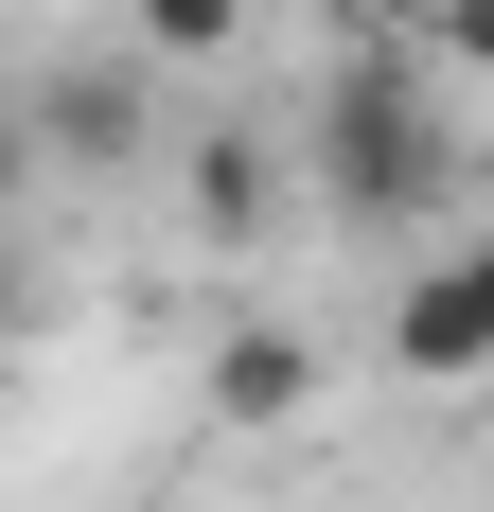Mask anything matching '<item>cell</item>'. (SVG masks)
Masks as SVG:
<instances>
[{
    "mask_svg": "<svg viewBox=\"0 0 494 512\" xmlns=\"http://www.w3.org/2000/svg\"><path fill=\"white\" fill-rule=\"evenodd\" d=\"M442 195H459V124L424 89V36H353L336 89H318V212L336 230H406Z\"/></svg>",
    "mask_w": 494,
    "mask_h": 512,
    "instance_id": "1",
    "label": "cell"
},
{
    "mask_svg": "<svg viewBox=\"0 0 494 512\" xmlns=\"http://www.w3.org/2000/svg\"><path fill=\"white\" fill-rule=\"evenodd\" d=\"M36 159H71V177H124L142 159V124H159V53L142 36H106V53H71V71H36Z\"/></svg>",
    "mask_w": 494,
    "mask_h": 512,
    "instance_id": "2",
    "label": "cell"
},
{
    "mask_svg": "<svg viewBox=\"0 0 494 512\" xmlns=\"http://www.w3.org/2000/svg\"><path fill=\"white\" fill-rule=\"evenodd\" d=\"M389 371H406V389H477V371H494V283H477V248L406 265V301H389Z\"/></svg>",
    "mask_w": 494,
    "mask_h": 512,
    "instance_id": "3",
    "label": "cell"
},
{
    "mask_svg": "<svg viewBox=\"0 0 494 512\" xmlns=\"http://www.w3.org/2000/svg\"><path fill=\"white\" fill-rule=\"evenodd\" d=\"M177 212H195V248H265V212H283V142H265V124H212L195 177H177Z\"/></svg>",
    "mask_w": 494,
    "mask_h": 512,
    "instance_id": "4",
    "label": "cell"
},
{
    "mask_svg": "<svg viewBox=\"0 0 494 512\" xmlns=\"http://www.w3.org/2000/svg\"><path fill=\"white\" fill-rule=\"evenodd\" d=\"M300 389H318V354H300L283 318H230L212 336V424H300Z\"/></svg>",
    "mask_w": 494,
    "mask_h": 512,
    "instance_id": "5",
    "label": "cell"
},
{
    "mask_svg": "<svg viewBox=\"0 0 494 512\" xmlns=\"http://www.w3.org/2000/svg\"><path fill=\"white\" fill-rule=\"evenodd\" d=\"M124 36H142L159 71H212V53L247 36V0H124Z\"/></svg>",
    "mask_w": 494,
    "mask_h": 512,
    "instance_id": "6",
    "label": "cell"
},
{
    "mask_svg": "<svg viewBox=\"0 0 494 512\" xmlns=\"http://www.w3.org/2000/svg\"><path fill=\"white\" fill-rule=\"evenodd\" d=\"M424 53H442V71H494V0H442V36H424Z\"/></svg>",
    "mask_w": 494,
    "mask_h": 512,
    "instance_id": "7",
    "label": "cell"
},
{
    "mask_svg": "<svg viewBox=\"0 0 494 512\" xmlns=\"http://www.w3.org/2000/svg\"><path fill=\"white\" fill-rule=\"evenodd\" d=\"M353 36H442V0H336Z\"/></svg>",
    "mask_w": 494,
    "mask_h": 512,
    "instance_id": "8",
    "label": "cell"
},
{
    "mask_svg": "<svg viewBox=\"0 0 494 512\" xmlns=\"http://www.w3.org/2000/svg\"><path fill=\"white\" fill-rule=\"evenodd\" d=\"M36 318V265H18V212H0V336Z\"/></svg>",
    "mask_w": 494,
    "mask_h": 512,
    "instance_id": "9",
    "label": "cell"
},
{
    "mask_svg": "<svg viewBox=\"0 0 494 512\" xmlns=\"http://www.w3.org/2000/svg\"><path fill=\"white\" fill-rule=\"evenodd\" d=\"M18 177H36V124H18V106H0V212H18Z\"/></svg>",
    "mask_w": 494,
    "mask_h": 512,
    "instance_id": "10",
    "label": "cell"
},
{
    "mask_svg": "<svg viewBox=\"0 0 494 512\" xmlns=\"http://www.w3.org/2000/svg\"><path fill=\"white\" fill-rule=\"evenodd\" d=\"M477 283H494V248H477Z\"/></svg>",
    "mask_w": 494,
    "mask_h": 512,
    "instance_id": "11",
    "label": "cell"
}]
</instances>
